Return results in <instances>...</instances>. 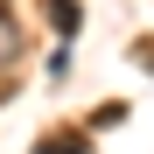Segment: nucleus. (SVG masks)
Returning a JSON list of instances; mask_svg holds the SVG:
<instances>
[{
    "label": "nucleus",
    "mask_w": 154,
    "mask_h": 154,
    "mask_svg": "<svg viewBox=\"0 0 154 154\" xmlns=\"http://www.w3.org/2000/svg\"><path fill=\"white\" fill-rule=\"evenodd\" d=\"M42 154H84V140H77V133H56V140H42Z\"/></svg>",
    "instance_id": "nucleus-1"
},
{
    "label": "nucleus",
    "mask_w": 154,
    "mask_h": 154,
    "mask_svg": "<svg viewBox=\"0 0 154 154\" xmlns=\"http://www.w3.org/2000/svg\"><path fill=\"white\" fill-rule=\"evenodd\" d=\"M0 7H7V0H0Z\"/></svg>",
    "instance_id": "nucleus-2"
}]
</instances>
